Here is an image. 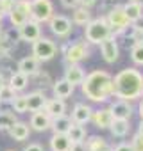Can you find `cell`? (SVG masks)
Segmentation results:
<instances>
[{
    "mask_svg": "<svg viewBox=\"0 0 143 151\" xmlns=\"http://www.w3.org/2000/svg\"><path fill=\"white\" fill-rule=\"evenodd\" d=\"M66 135L70 137L72 142H84L86 137H88V132H86L84 124H77V123H74V124H72V128L68 130Z\"/></svg>",
    "mask_w": 143,
    "mask_h": 151,
    "instance_id": "cell-28",
    "label": "cell"
},
{
    "mask_svg": "<svg viewBox=\"0 0 143 151\" xmlns=\"http://www.w3.org/2000/svg\"><path fill=\"white\" fill-rule=\"evenodd\" d=\"M7 84L16 91V93H22V91H25L27 89V86H29V77L25 73H22V71H13L11 73V77H9V80H7Z\"/></svg>",
    "mask_w": 143,
    "mask_h": 151,
    "instance_id": "cell-23",
    "label": "cell"
},
{
    "mask_svg": "<svg viewBox=\"0 0 143 151\" xmlns=\"http://www.w3.org/2000/svg\"><path fill=\"white\" fill-rule=\"evenodd\" d=\"M91 11L84 6H79L74 9V13H72V22H74V25H79V27H86L90 22H91Z\"/></svg>",
    "mask_w": 143,
    "mask_h": 151,
    "instance_id": "cell-25",
    "label": "cell"
},
{
    "mask_svg": "<svg viewBox=\"0 0 143 151\" xmlns=\"http://www.w3.org/2000/svg\"><path fill=\"white\" fill-rule=\"evenodd\" d=\"M93 116V109L88 103H77L74 109H72V121L77 124H86L91 121Z\"/></svg>",
    "mask_w": 143,
    "mask_h": 151,
    "instance_id": "cell-15",
    "label": "cell"
},
{
    "mask_svg": "<svg viewBox=\"0 0 143 151\" xmlns=\"http://www.w3.org/2000/svg\"><path fill=\"white\" fill-rule=\"evenodd\" d=\"M91 121L93 124L98 128V130H109L111 123L115 121V116L111 112V109H98V110H93V116H91Z\"/></svg>",
    "mask_w": 143,
    "mask_h": 151,
    "instance_id": "cell-13",
    "label": "cell"
},
{
    "mask_svg": "<svg viewBox=\"0 0 143 151\" xmlns=\"http://www.w3.org/2000/svg\"><path fill=\"white\" fill-rule=\"evenodd\" d=\"M9 135L11 139H15L16 142H23L29 139L31 135V124L29 123H23V121H16L11 128H9Z\"/></svg>",
    "mask_w": 143,
    "mask_h": 151,
    "instance_id": "cell-20",
    "label": "cell"
},
{
    "mask_svg": "<svg viewBox=\"0 0 143 151\" xmlns=\"http://www.w3.org/2000/svg\"><path fill=\"white\" fill-rule=\"evenodd\" d=\"M106 18H107V22H109L111 29H113V36H120V32H122L125 27L131 25V22H129L127 14H125V11H123V6H113V7L107 11Z\"/></svg>",
    "mask_w": 143,
    "mask_h": 151,
    "instance_id": "cell-7",
    "label": "cell"
},
{
    "mask_svg": "<svg viewBox=\"0 0 143 151\" xmlns=\"http://www.w3.org/2000/svg\"><path fill=\"white\" fill-rule=\"evenodd\" d=\"M25 98H27V109H29V112L43 110L45 105H47V101H48V98L45 96L43 91H32V93L25 94Z\"/></svg>",
    "mask_w": 143,
    "mask_h": 151,
    "instance_id": "cell-18",
    "label": "cell"
},
{
    "mask_svg": "<svg viewBox=\"0 0 143 151\" xmlns=\"http://www.w3.org/2000/svg\"><path fill=\"white\" fill-rule=\"evenodd\" d=\"M16 94H18V93H16L9 84H4L2 87H0V103H11Z\"/></svg>",
    "mask_w": 143,
    "mask_h": 151,
    "instance_id": "cell-33",
    "label": "cell"
},
{
    "mask_svg": "<svg viewBox=\"0 0 143 151\" xmlns=\"http://www.w3.org/2000/svg\"><path fill=\"white\" fill-rule=\"evenodd\" d=\"M52 91H54V98L66 100V98H70L72 94L75 93V86H72L66 78H61V80H55L54 82Z\"/></svg>",
    "mask_w": 143,
    "mask_h": 151,
    "instance_id": "cell-19",
    "label": "cell"
},
{
    "mask_svg": "<svg viewBox=\"0 0 143 151\" xmlns=\"http://www.w3.org/2000/svg\"><path fill=\"white\" fill-rule=\"evenodd\" d=\"M109 109H111L115 119H129V121H131V116H132V112H134L131 101H125V100H116V101H113V103L109 105Z\"/></svg>",
    "mask_w": 143,
    "mask_h": 151,
    "instance_id": "cell-17",
    "label": "cell"
},
{
    "mask_svg": "<svg viewBox=\"0 0 143 151\" xmlns=\"http://www.w3.org/2000/svg\"><path fill=\"white\" fill-rule=\"evenodd\" d=\"M95 4H97V0H81V6H84V7H88V9H91Z\"/></svg>",
    "mask_w": 143,
    "mask_h": 151,
    "instance_id": "cell-40",
    "label": "cell"
},
{
    "mask_svg": "<svg viewBox=\"0 0 143 151\" xmlns=\"http://www.w3.org/2000/svg\"><path fill=\"white\" fill-rule=\"evenodd\" d=\"M39 64H41V62H39L34 55H27V57H23V59L18 60L16 69L22 71V73H25L27 77L31 78V77H36V75L41 71V69H39Z\"/></svg>",
    "mask_w": 143,
    "mask_h": 151,
    "instance_id": "cell-14",
    "label": "cell"
},
{
    "mask_svg": "<svg viewBox=\"0 0 143 151\" xmlns=\"http://www.w3.org/2000/svg\"><path fill=\"white\" fill-rule=\"evenodd\" d=\"M141 96H143V94H141Z\"/></svg>",
    "mask_w": 143,
    "mask_h": 151,
    "instance_id": "cell-50",
    "label": "cell"
},
{
    "mask_svg": "<svg viewBox=\"0 0 143 151\" xmlns=\"http://www.w3.org/2000/svg\"><path fill=\"white\" fill-rule=\"evenodd\" d=\"M18 32H20V39H22V41L32 45L38 37H41V23L31 18V20H27V22L18 29Z\"/></svg>",
    "mask_w": 143,
    "mask_h": 151,
    "instance_id": "cell-11",
    "label": "cell"
},
{
    "mask_svg": "<svg viewBox=\"0 0 143 151\" xmlns=\"http://www.w3.org/2000/svg\"><path fill=\"white\" fill-rule=\"evenodd\" d=\"M138 114H139V117L143 119V98H141L139 103H138Z\"/></svg>",
    "mask_w": 143,
    "mask_h": 151,
    "instance_id": "cell-42",
    "label": "cell"
},
{
    "mask_svg": "<svg viewBox=\"0 0 143 151\" xmlns=\"http://www.w3.org/2000/svg\"><path fill=\"white\" fill-rule=\"evenodd\" d=\"M2 20H4V14H2V13H0V22H2Z\"/></svg>",
    "mask_w": 143,
    "mask_h": 151,
    "instance_id": "cell-45",
    "label": "cell"
},
{
    "mask_svg": "<svg viewBox=\"0 0 143 151\" xmlns=\"http://www.w3.org/2000/svg\"><path fill=\"white\" fill-rule=\"evenodd\" d=\"M29 124H31V130H34V132H47L52 126V117L45 110H36V112H32Z\"/></svg>",
    "mask_w": 143,
    "mask_h": 151,
    "instance_id": "cell-12",
    "label": "cell"
},
{
    "mask_svg": "<svg viewBox=\"0 0 143 151\" xmlns=\"http://www.w3.org/2000/svg\"><path fill=\"white\" fill-rule=\"evenodd\" d=\"M109 132H111V135L116 137V139L127 137L129 132H131V123H129V119H115V121L111 123V126H109Z\"/></svg>",
    "mask_w": 143,
    "mask_h": 151,
    "instance_id": "cell-24",
    "label": "cell"
},
{
    "mask_svg": "<svg viewBox=\"0 0 143 151\" xmlns=\"http://www.w3.org/2000/svg\"><path fill=\"white\" fill-rule=\"evenodd\" d=\"M61 6L64 9H70V11H74L75 7L81 6V0H61Z\"/></svg>",
    "mask_w": 143,
    "mask_h": 151,
    "instance_id": "cell-36",
    "label": "cell"
},
{
    "mask_svg": "<svg viewBox=\"0 0 143 151\" xmlns=\"http://www.w3.org/2000/svg\"><path fill=\"white\" fill-rule=\"evenodd\" d=\"M0 23H2V22H0ZM0 32H2V29H0Z\"/></svg>",
    "mask_w": 143,
    "mask_h": 151,
    "instance_id": "cell-48",
    "label": "cell"
},
{
    "mask_svg": "<svg viewBox=\"0 0 143 151\" xmlns=\"http://www.w3.org/2000/svg\"><path fill=\"white\" fill-rule=\"evenodd\" d=\"M6 151H15V149H6Z\"/></svg>",
    "mask_w": 143,
    "mask_h": 151,
    "instance_id": "cell-47",
    "label": "cell"
},
{
    "mask_svg": "<svg viewBox=\"0 0 143 151\" xmlns=\"http://www.w3.org/2000/svg\"><path fill=\"white\" fill-rule=\"evenodd\" d=\"M86 149L88 151H111V147L107 146L106 139L104 137H97V135H93V137H90L86 140Z\"/></svg>",
    "mask_w": 143,
    "mask_h": 151,
    "instance_id": "cell-29",
    "label": "cell"
},
{
    "mask_svg": "<svg viewBox=\"0 0 143 151\" xmlns=\"http://www.w3.org/2000/svg\"><path fill=\"white\" fill-rule=\"evenodd\" d=\"M138 132H139V133H143V119H141V121H139V124H138Z\"/></svg>",
    "mask_w": 143,
    "mask_h": 151,
    "instance_id": "cell-43",
    "label": "cell"
},
{
    "mask_svg": "<svg viewBox=\"0 0 143 151\" xmlns=\"http://www.w3.org/2000/svg\"><path fill=\"white\" fill-rule=\"evenodd\" d=\"M111 151H132V146H131V142H120Z\"/></svg>",
    "mask_w": 143,
    "mask_h": 151,
    "instance_id": "cell-37",
    "label": "cell"
},
{
    "mask_svg": "<svg viewBox=\"0 0 143 151\" xmlns=\"http://www.w3.org/2000/svg\"><path fill=\"white\" fill-rule=\"evenodd\" d=\"M7 18L15 29H20L27 20H31V0H16Z\"/></svg>",
    "mask_w": 143,
    "mask_h": 151,
    "instance_id": "cell-6",
    "label": "cell"
},
{
    "mask_svg": "<svg viewBox=\"0 0 143 151\" xmlns=\"http://www.w3.org/2000/svg\"><path fill=\"white\" fill-rule=\"evenodd\" d=\"M54 16V4L50 0H31V18L39 23H48Z\"/></svg>",
    "mask_w": 143,
    "mask_h": 151,
    "instance_id": "cell-8",
    "label": "cell"
},
{
    "mask_svg": "<svg viewBox=\"0 0 143 151\" xmlns=\"http://www.w3.org/2000/svg\"><path fill=\"white\" fill-rule=\"evenodd\" d=\"M48 144H50V151H70L72 140L66 133H52Z\"/></svg>",
    "mask_w": 143,
    "mask_h": 151,
    "instance_id": "cell-22",
    "label": "cell"
},
{
    "mask_svg": "<svg viewBox=\"0 0 143 151\" xmlns=\"http://www.w3.org/2000/svg\"><path fill=\"white\" fill-rule=\"evenodd\" d=\"M50 117H57V116H64L66 114V101L61 98H52L47 101L45 109H43Z\"/></svg>",
    "mask_w": 143,
    "mask_h": 151,
    "instance_id": "cell-21",
    "label": "cell"
},
{
    "mask_svg": "<svg viewBox=\"0 0 143 151\" xmlns=\"http://www.w3.org/2000/svg\"><path fill=\"white\" fill-rule=\"evenodd\" d=\"M72 124H74L72 117H68V116L64 114V116L52 117V126H50V130H52L54 133H68V130L72 128Z\"/></svg>",
    "mask_w": 143,
    "mask_h": 151,
    "instance_id": "cell-26",
    "label": "cell"
},
{
    "mask_svg": "<svg viewBox=\"0 0 143 151\" xmlns=\"http://www.w3.org/2000/svg\"><path fill=\"white\" fill-rule=\"evenodd\" d=\"M88 41H75L68 45L66 48H63L64 53V64H79L81 60L90 57V48H88Z\"/></svg>",
    "mask_w": 143,
    "mask_h": 151,
    "instance_id": "cell-5",
    "label": "cell"
},
{
    "mask_svg": "<svg viewBox=\"0 0 143 151\" xmlns=\"http://www.w3.org/2000/svg\"><path fill=\"white\" fill-rule=\"evenodd\" d=\"M13 6H15V2H13V0H0V13L4 14V18H6V16L11 13Z\"/></svg>",
    "mask_w": 143,
    "mask_h": 151,
    "instance_id": "cell-35",
    "label": "cell"
},
{
    "mask_svg": "<svg viewBox=\"0 0 143 151\" xmlns=\"http://www.w3.org/2000/svg\"><path fill=\"white\" fill-rule=\"evenodd\" d=\"M100 53H102V59L107 62V64H115L118 59H120V46H118V41H116V36H109L106 37L102 43H100Z\"/></svg>",
    "mask_w": 143,
    "mask_h": 151,
    "instance_id": "cell-10",
    "label": "cell"
},
{
    "mask_svg": "<svg viewBox=\"0 0 143 151\" xmlns=\"http://www.w3.org/2000/svg\"><path fill=\"white\" fill-rule=\"evenodd\" d=\"M70 151H88L86 149V142H72Z\"/></svg>",
    "mask_w": 143,
    "mask_h": 151,
    "instance_id": "cell-39",
    "label": "cell"
},
{
    "mask_svg": "<svg viewBox=\"0 0 143 151\" xmlns=\"http://www.w3.org/2000/svg\"><path fill=\"white\" fill-rule=\"evenodd\" d=\"M131 146H132V151H143V133L138 132L131 139Z\"/></svg>",
    "mask_w": 143,
    "mask_h": 151,
    "instance_id": "cell-34",
    "label": "cell"
},
{
    "mask_svg": "<svg viewBox=\"0 0 143 151\" xmlns=\"http://www.w3.org/2000/svg\"><path fill=\"white\" fill-rule=\"evenodd\" d=\"M123 11H125V14H127L131 23L136 22L139 16H143V6L138 2V0H129V2L123 6Z\"/></svg>",
    "mask_w": 143,
    "mask_h": 151,
    "instance_id": "cell-27",
    "label": "cell"
},
{
    "mask_svg": "<svg viewBox=\"0 0 143 151\" xmlns=\"http://www.w3.org/2000/svg\"><path fill=\"white\" fill-rule=\"evenodd\" d=\"M48 29L57 37H68L72 34V30H74V22L64 14H55L54 13V16L48 20Z\"/></svg>",
    "mask_w": 143,
    "mask_h": 151,
    "instance_id": "cell-9",
    "label": "cell"
},
{
    "mask_svg": "<svg viewBox=\"0 0 143 151\" xmlns=\"http://www.w3.org/2000/svg\"><path fill=\"white\" fill-rule=\"evenodd\" d=\"M13 2H16V0H13Z\"/></svg>",
    "mask_w": 143,
    "mask_h": 151,
    "instance_id": "cell-49",
    "label": "cell"
},
{
    "mask_svg": "<svg viewBox=\"0 0 143 151\" xmlns=\"http://www.w3.org/2000/svg\"><path fill=\"white\" fill-rule=\"evenodd\" d=\"M143 94V73L136 68H125L113 77V96L125 101H136Z\"/></svg>",
    "mask_w": 143,
    "mask_h": 151,
    "instance_id": "cell-1",
    "label": "cell"
},
{
    "mask_svg": "<svg viewBox=\"0 0 143 151\" xmlns=\"http://www.w3.org/2000/svg\"><path fill=\"white\" fill-rule=\"evenodd\" d=\"M18 121L16 112L9 110H0V132H9V128Z\"/></svg>",
    "mask_w": 143,
    "mask_h": 151,
    "instance_id": "cell-30",
    "label": "cell"
},
{
    "mask_svg": "<svg viewBox=\"0 0 143 151\" xmlns=\"http://www.w3.org/2000/svg\"><path fill=\"white\" fill-rule=\"evenodd\" d=\"M131 60L136 66H143V43H134L131 46Z\"/></svg>",
    "mask_w": 143,
    "mask_h": 151,
    "instance_id": "cell-32",
    "label": "cell"
},
{
    "mask_svg": "<svg viewBox=\"0 0 143 151\" xmlns=\"http://www.w3.org/2000/svg\"><path fill=\"white\" fill-rule=\"evenodd\" d=\"M57 53V45L48 39V37H38L34 43H32V55L39 60V62H48L55 57Z\"/></svg>",
    "mask_w": 143,
    "mask_h": 151,
    "instance_id": "cell-4",
    "label": "cell"
},
{
    "mask_svg": "<svg viewBox=\"0 0 143 151\" xmlns=\"http://www.w3.org/2000/svg\"><path fill=\"white\" fill-rule=\"evenodd\" d=\"M4 84H6V78H4V75H2V73H0V87H2Z\"/></svg>",
    "mask_w": 143,
    "mask_h": 151,
    "instance_id": "cell-44",
    "label": "cell"
},
{
    "mask_svg": "<svg viewBox=\"0 0 143 151\" xmlns=\"http://www.w3.org/2000/svg\"><path fill=\"white\" fill-rule=\"evenodd\" d=\"M81 91L91 103H106L113 96V77L104 69H95L86 75Z\"/></svg>",
    "mask_w": 143,
    "mask_h": 151,
    "instance_id": "cell-2",
    "label": "cell"
},
{
    "mask_svg": "<svg viewBox=\"0 0 143 151\" xmlns=\"http://www.w3.org/2000/svg\"><path fill=\"white\" fill-rule=\"evenodd\" d=\"M132 25H134L138 30H143V16H139L136 22H132Z\"/></svg>",
    "mask_w": 143,
    "mask_h": 151,
    "instance_id": "cell-41",
    "label": "cell"
},
{
    "mask_svg": "<svg viewBox=\"0 0 143 151\" xmlns=\"http://www.w3.org/2000/svg\"><path fill=\"white\" fill-rule=\"evenodd\" d=\"M113 34V29L107 22L106 16H98L93 18L86 27H84V39L90 45H100L106 37H109Z\"/></svg>",
    "mask_w": 143,
    "mask_h": 151,
    "instance_id": "cell-3",
    "label": "cell"
},
{
    "mask_svg": "<svg viewBox=\"0 0 143 151\" xmlns=\"http://www.w3.org/2000/svg\"><path fill=\"white\" fill-rule=\"evenodd\" d=\"M23 151H45V147L39 144V142H31L23 147Z\"/></svg>",
    "mask_w": 143,
    "mask_h": 151,
    "instance_id": "cell-38",
    "label": "cell"
},
{
    "mask_svg": "<svg viewBox=\"0 0 143 151\" xmlns=\"http://www.w3.org/2000/svg\"><path fill=\"white\" fill-rule=\"evenodd\" d=\"M9 105L13 107V112H16V114H25V112H29L25 94H16V96H15V100H13Z\"/></svg>",
    "mask_w": 143,
    "mask_h": 151,
    "instance_id": "cell-31",
    "label": "cell"
},
{
    "mask_svg": "<svg viewBox=\"0 0 143 151\" xmlns=\"http://www.w3.org/2000/svg\"><path fill=\"white\" fill-rule=\"evenodd\" d=\"M138 2H139V4H141V6H143V0H138Z\"/></svg>",
    "mask_w": 143,
    "mask_h": 151,
    "instance_id": "cell-46",
    "label": "cell"
},
{
    "mask_svg": "<svg viewBox=\"0 0 143 151\" xmlns=\"http://www.w3.org/2000/svg\"><path fill=\"white\" fill-rule=\"evenodd\" d=\"M63 78H66L72 86H81L82 82H84V78H86V73H84V69L79 66V64H66V69H64V77Z\"/></svg>",
    "mask_w": 143,
    "mask_h": 151,
    "instance_id": "cell-16",
    "label": "cell"
}]
</instances>
